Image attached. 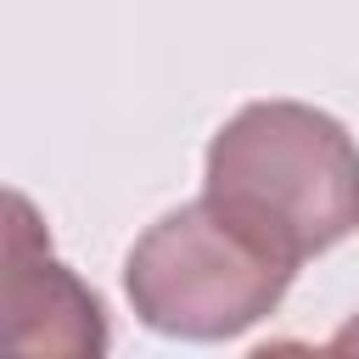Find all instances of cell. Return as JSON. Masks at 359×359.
I'll return each instance as SVG.
<instances>
[{
	"instance_id": "277c9868",
	"label": "cell",
	"mask_w": 359,
	"mask_h": 359,
	"mask_svg": "<svg viewBox=\"0 0 359 359\" xmlns=\"http://www.w3.org/2000/svg\"><path fill=\"white\" fill-rule=\"evenodd\" d=\"M331 348H359V314H353V320H348V325L331 337Z\"/></svg>"
},
{
	"instance_id": "7a4b0ae2",
	"label": "cell",
	"mask_w": 359,
	"mask_h": 359,
	"mask_svg": "<svg viewBox=\"0 0 359 359\" xmlns=\"http://www.w3.org/2000/svg\"><path fill=\"white\" fill-rule=\"evenodd\" d=\"M297 264L224 213L208 191L163 213L123 264V292L135 314L185 342H224L269 320L292 286Z\"/></svg>"
},
{
	"instance_id": "6da1fadb",
	"label": "cell",
	"mask_w": 359,
	"mask_h": 359,
	"mask_svg": "<svg viewBox=\"0 0 359 359\" xmlns=\"http://www.w3.org/2000/svg\"><path fill=\"white\" fill-rule=\"evenodd\" d=\"M202 191L292 264L359 230V146L303 101H252L208 146Z\"/></svg>"
},
{
	"instance_id": "3957f363",
	"label": "cell",
	"mask_w": 359,
	"mask_h": 359,
	"mask_svg": "<svg viewBox=\"0 0 359 359\" xmlns=\"http://www.w3.org/2000/svg\"><path fill=\"white\" fill-rule=\"evenodd\" d=\"M6 342L17 353H101L107 348V309L101 297L50 252L34 202L11 191L6 202Z\"/></svg>"
}]
</instances>
